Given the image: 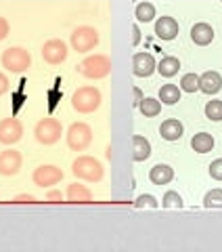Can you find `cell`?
Returning a JSON list of instances; mask_svg holds the SVG:
<instances>
[{
    "mask_svg": "<svg viewBox=\"0 0 222 252\" xmlns=\"http://www.w3.org/2000/svg\"><path fill=\"white\" fill-rule=\"evenodd\" d=\"M97 44H99V32L90 26L76 28L74 34H71V46H74V51H78V53H88Z\"/></svg>",
    "mask_w": 222,
    "mask_h": 252,
    "instance_id": "obj_6",
    "label": "cell"
},
{
    "mask_svg": "<svg viewBox=\"0 0 222 252\" xmlns=\"http://www.w3.org/2000/svg\"><path fill=\"white\" fill-rule=\"evenodd\" d=\"M205 118H210L212 122L222 120V101L218 99L208 101V105H205Z\"/></svg>",
    "mask_w": 222,
    "mask_h": 252,
    "instance_id": "obj_25",
    "label": "cell"
},
{
    "mask_svg": "<svg viewBox=\"0 0 222 252\" xmlns=\"http://www.w3.org/2000/svg\"><path fill=\"white\" fill-rule=\"evenodd\" d=\"M178 34V21L174 17H168V15H164L155 21V36L162 38V40H172V38H176Z\"/></svg>",
    "mask_w": 222,
    "mask_h": 252,
    "instance_id": "obj_13",
    "label": "cell"
},
{
    "mask_svg": "<svg viewBox=\"0 0 222 252\" xmlns=\"http://www.w3.org/2000/svg\"><path fill=\"white\" fill-rule=\"evenodd\" d=\"M34 183L40 185V187H51V185H57L59 181L63 179V170L53 166V164H42L34 170Z\"/></svg>",
    "mask_w": 222,
    "mask_h": 252,
    "instance_id": "obj_9",
    "label": "cell"
},
{
    "mask_svg": "<svg viewBox=\"0 0 222 252\" xmlns=\"http://www.w3.org/2000/svg\"><path fill=\"white\" fill-rule=\"evenodd\" d=\"M137 206L139 208H142V206H149V208H157V206H160V204H157V200L153 198V195H140V198L137 200Z\"/></svg>",
    "mask_w": 222,
    "mask_h": 252,
    "instance_id": "obj_30",
    "label": "cell"
},
{
    "mask_svg": "<svg viewBox=\"0 0 222 252\" xmlns=\"http://www.w3.org/2000/svg\"><path fill=\"white\" fill-rule=\"evenodd\" d=\"M15 202H36V198H34V195H17Z\"/></svg>",
    "mask_w": 222,
    "mask_h": 252,
    "instance_id": "obj_35",
    "label": "cell"
},
{
    "mask_svg": "<svg viewBox=\"0 0 222 252\" xmlns=\"http://www.w3.org/2000/svg\"><path fill=\"white\" fill-rule=\"evenodd\" d=\"M6 91H9V78L0 72V94H4Z\"/></svg>",
    "mask_w": 222,
    "mask_h": 252,
    "instance_id": "obj_32",
    "label": "cell"
},
{
    "mask_svg": "<svg viewBox=\"0 0 222 252\" xmlns=\"http://www.w3.org/2000/svg\"><path fill=\"white\" fill-rule=\"evenodd\" d=\"M182 132H185V126H182V122L174 120V118L162 122V126H160V135H162L166 141H178V139L182 137Z\"/></svg>",
    "mask_w": 222,
    "mask_h": 252,
    "instance_id": "obj_17",
    "label": "cell"
},
{
    "mask_svg": "<svg viewBox=\"0 0 222 252\" xmlns=\"http://www.w3.org/2000/svg\"><path fill=\"white\" fill-rule=\"evenodd\" d=\"M42 57L46 63H51V65H59L67 59V44L59 40V38H53V40L44 42L42 46Z\"/></svg>",
    "mask_w": 222,
    "mask_h": 252,
    "instance_id": "obj_8",
    "label": "cell"
},
{
    "mask_svg": "<svg viewBox=\"0 0 222 252\" xmlns=\"http://www.w3.org/2000/svg\"><path fill=\"white\" fill-rule=\"evenodd\" d=\"M21 135H23V124L17 118H4L0 122V143L13 145L21 139Z\"/></svg>",
    "mask_w": 222,
    "mask_h": 252,
    "instance_id": "obj_10",
    "label": "cell"
},
{
    "mask_svg": "<svg viewBox=\"0 0 222 252\" xmlns=\"http://www.w3.org/2000/svg\"><path fill=\"white\" fill-rule=\"evenodd\" d=\"M191 147L197 154H208L214 149V137L210 132H197V135H193V139H191Z\"/></svg>",
    "mask_w": 222,
    "mask_h": 252,
    "instance_id": "obj_19",
    "label": "cell"
},
{
    "mask_svg": "<svg viewBox=\"0 0 222 252\" xmlns=\"http://www.w3.org/2000/svg\"><path fill=\"white\" fill-rule=\"evenodd\" d=\"M6 34H9V21L4 17H0V40H4Z\"/></svg>",
    "mask_w": 222,
    "mask_h": 252,
    "instance_id": "obj_31",
    "label": "cell"
},
{
    "mask_svg": "<svg viewBox=\"0 0 222 252\" xmlns=\"http://www.w3.org/2000/svg\"><path fill=\"white\" fill-rule=\"evenodd\" d=\"M21 168V154L15 149H6L0 154V175L2 177H13L17 175Z\"/></svg>",
    "mask_w": 222,
    "mask_h": 252,
    "instance_id": "obj_12",
    "label": "cell"
},
{
    "mask_svg": "<svg viewBox=\"0 0 222 252\" xmlns=\"http://www.w3.org/2000/svg\"><path fill=\"white\" fill-rule=\"evenodd\" d=\"M210 175H212V179L222 181V158H218V160H214L210 164Z\"/></svg>",
    "mask_w": 222,
    "mask_h": 252,
    "instance_id": "obj_29",
    "label": "cell"
},
{
    "mask_svg": "<svg viewBox=\"0 0 222 252\" xmlns=\"http://www.w3.org/2000/svg\"><path fill=\"white\" fill-rule=\"evenodd\" d=\"M132 93H134V105H139L142 101V93H140V89H134Z\"/></svg>",
    "mask_w": 222,
    "mask_h": 252,
    "instance_id": "obj_36",
    "label": "cell"
},
{
    "mask_svg": "<svg viewBox=\"0 0 222 252\" xmlns=\"http://www.w3.org/2000/svg\"><path fill=\"white\" fill-rule=\"evenodd\" d=\"M67 200L69 202H90L92 200V193H90L88 187L74 183V185L67 187Z\"/></svg>",
    "mask_w": 222,
    "mask_h": 252,
    "instance_id": "obj_21",
    "label": "cell"
},
{
    "mask_svg": "<svg viewBox=\"0 0 222 252\" xmlns=\"http://www.w3.org/2000/svg\"><path fill=\"white\" fill-rule=\"evenodd\" d=\"M222 89V76L218 72H205L199 76V91L205 94H216Z\"/></svg>",
    "mask_w": 222,
    "mask_h": 252,
    "instance_id": "obj_14",
    "label": "cell"
},
{
    "mask_svg": "<svg viewBox=\"0 0 222 252\" xmlns=\"http://www.w3.org/2000/svg\"><path fill=\"white\" fill-rule=\"evenodd\" d=\"M92 141V128L88 124L84 122H76L69 126L67 130V145L74 149V152H82V149H86L90 145Z\"/></svg>",
    "mask_w": 222,
    "mask_h": 252,
    "instance_id": "obj_7",
    "label": "cell"
},
{
    "mask_svg": "<svg viewBox=\"0 0 222 252\" xmlns=\"http://www.w3.org/2000/svg\"><path fill=\"white\" fill-rule=\"evenodd\" d=\"M46 200L49 202H59L61 200V191H51L49 195H46Z\"/></svg>",
    "mask_w": 222,
    "mask_h": 252,
    "instance_id": "obj_34",
    "label": "cell"
},
{
    "mask_svg": "<svg viewBox=\"0 0 222 252\" xmlns=\"http://www.w3.org/2000/svg\"><path fill=\"white\" fill-rule=\"evenodd\" d=\"M160 101L166 105H174L176 101H180V89L176 84H164L160 89Z\"/></svg>",
    "mask_w": 222,
    "mask_h": 252,
    "instance_id": "obj_23",
    "label": "cell"
},
{
    "mask_svg": "<svg viewBox=\"0 0 222 252\" xmlns=\"http://www.w3.org/2000/svg\"><path fill=\"white\" fill-rule=\"evenodd\" d=\"M80 72L90 80H101L111 72V59L107 55H92L80 63Z\"/></svg>",
    "mask_w": 222,
    "mask_h": 252,
    "instance_id": "obj_3",
    "label": "cell"
},
{
    "mask_svg": "<svg viewBox=\"0 0 222 252\" xmlns=\"http://www.w3.org/2000/svg\"><path fill=\"white\" fill-rule=\"evenodd\" d=\"M2 65L13 74H21L31 65V55L21 46H11L2 53Z\"/></svg>",
    "mask_w": 222,
    "mask_h": 252,
    "instance_id": "obj_4",
    "label": "cell"
},
{
    "mask_svg": "<svg viewBox=\"0 0 222 252\" xmlns=\"http://www.w3.org/2000/svg\"><path fill=\"white\" fill-rule=\"evenodd\" d=\"M71 105L80 114H90L101 105V93L94 86H82L71 94Z\"/></svg>",
    "mask_w": 222,
    "mask_h": 252,
    "instance_id": "obj_2",
    "label": "cell"
},
{
    "mask_svg": "<svg viewBox=\"0 0 222 252\" xmlns=\"http://www.w3.org/2000/svg\"><path fill=\"white\" fill-rule=\"evenodd\" d=\"M180 69V61L176 57H172V55H168V57H164L160 63H157V72H160L164 78H172L176 76Z\"/></svg>",
    "mask_w": 222,
    "mask_h": 252,
    "instance_id": "obj_20",
    "label": "cell"
},
{
    "mask_svg": "<svg viewBox=\"0 0 222 252\" xmlns=\"http://www.w3.org/2000/svg\"><path fill=\"white\" fill-rule=\"evenodd\" d=\"M140 114L145 118H153L162 112V101L160 99H153V97H142V101L139 103Z\"/></svg>",
    "mask_w": 222,
    "mask_h": 252,
    "instance_id": "obj_22",
    "label": "cell"
},
{
    "mask_svg": "<svg viewBox=\"0 0 222 252\" xmlns=\"http://www.w3.org/2000/svg\"><path fill=\"white\" fill-rule=\"evenodd\" d=\"M61 132H63V126H61L59 120H55V118H44V120H40L36 124L34 135L38 139V143L53 145L61 139Z\"/></svg>",
    "mask_w": 222,
    "mask_h": 252,
    "instance_id": "obj_5",
    "label": "cell"
},
{
    "mask_svg": "<svg viewBox=\"0 0 222 252\" xmlns=\"http://www.w3.org/2000/svg\"><path fill=\"white\" fill-rule=\"evenodd\" d=\"M162 206L164 208H182V198L178 191H166L162 198Z\"/></svg>",
    "mask_w": 222,
    "mask_h": 252,
    "instance_id": "obj_28",
    "label": "cell"
},
{
    "mask_svg": "<svg viewBox=\"0 0 222 252\" xmlns=\"http://www.w3.org/2000/svg\"><path fill=\"white\" fill-rule=\"evenodd\" d=\"M149 179H151L153 185H168L174 179V170L168 164H155V166L149 170Z\"/></svg>",
    "mask_w": 222,
    "mask_h": 252,
    "instance_id": "obj_16",
    "label": "cell"
},
{
    "mask_svg": "<svg viewBox=\"0 0 222 252\" xmlns=\"http://www.w3.org/2000/svg\"><path fill=\"white\" fill-rule=\"evenodd\" d=\"M71 170L78 179L90 181V183H97L103 179V164L92 156H80L76 158L74 164H71Z\"/></svg>",
    "mask_w": 222,
    "mask_h": 252,
    "instance_id": "obj_1",
    "label": "cell"
},
{
    "mask_svg": "<svg viewBox=\"0 0 222 252\" xmlns=\"http://www.w3.org/2000/svg\"><path fill=\"white\" fill-rule=\"evenodd\" d=\"M203 204L208 208H222V189H212V191L205 193Z\"/></svg>",
    "mask_w": 222,
    "mask_h": 252,
    "instance_id": "obj_27",
    "label": "cell"
},
{
    "mask_svg": "<svg viewBox=\"0 0 222 252\" xmlns=\"http://www.w3.org/2000/svg\"><path fill=\"white\" fill-rule=\"evenodd\" d=\"M157 69V63L151 53H137L132 57V72L139 78H149Z\"/></svg>",
    "mask_w": 222,
    "mask_h": 252,
    "instance_id": "obj_11",
    "label": "cell"
},
{
    "mask_svg": "<svg viewBox=\"0 0 222 252\" xmlns=\"http://www.w3.org/2000/svg\"><path fill=\"white\" fill-rule=\"evenodd\" d=\"M191 38H193V42L195 44H199V46H205V44H210L214 40V28L210 26V23H195V26L191 28Z\"/></svg>",
    "mask_w": 222,
    "mask_h": 252,
    "instance_id": "obj_15",
    "label": "cell"
},
{
    "mask_svg": "<svg viewBox=\"0 0 222 252\" xmlns=\"http://www.w3.org/2000/svg\"><path fill=\"white\" fill-rule=\"evenodd\" d=\"M132 44H139L140 42V30H139V26H132Z\"/></svg>",
    "mask_w": 222,
    "mask_h": 252,
    "instance_id": "obj_33",
    "label": "cell"
},
{
    "mask_svg": "<svg viewBox=\"0 0 222 252\" xmlns=\"http://www.w3.org/2000/svg\"><path fill=\"white\" fill-rule=\"evenodd\" d=\"M180 91H187V93L199 91V76L197 74H185L180 78Z\"/></svg>",
    "mask_w": 222,
    "mask_h": 252,
    "instance_id": "obj_26",
    "label": "cell"
},
{
    "mask_svg": "<svg viewBox=\"0 0 222 252\" xmlns=\"http://www.w3.org/2000/svg\"><path fill=\"white\" fill-rule=\"evenodd\" d=\"M151 156V143L142 137V135H134L132 137V158L137 162H142Z\"/></svg>",
    "mask_w": 222,
    "mask_h": 252,
    "instance_id": "obj_18",
    "label": "cell"
},
{
    "mask_svg": "<svg viewBox=\"0 0 222 252\" xmlns=\"http://www.w3.org/2000/svg\"><path fill=\"white\" fill-rule=\"evenodd\" d=\"M134 15H137L139 21H151L155 17V6L151 2H139L137 9H134Z\"/></svg>",
    "mask_w": 222,
    "mask_h": 252,
    "instance_id": "obj_24",
    "label": "cell"
}]
</instances>
